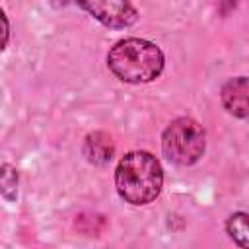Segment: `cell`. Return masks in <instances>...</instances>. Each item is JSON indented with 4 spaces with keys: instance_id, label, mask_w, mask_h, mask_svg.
<instances>
[{
    "instance_id": "6da1fadb",
    "label": "cell",
    "mask_w": 249,
    "mask_h": 249,
    "mask_svg": "<svg viewBox=\"0 0 249 249\" xmlns=\"http://www.w3.org/2000/svg\"><path fill=\"white\" fill-rule=\"evenodd\" d=\"M115 187L119 196L130 204H148L158 198L163 187L161 163L144 150L128 152L115 169Z\"/></svg>"
},
{
    "instance_id": "3957f363",
    "label": "cell",
    "mask_w": 249,
    "mask_h": 249,
    "mask_svg": "<svg viewBox=\"0 0 249 249\" xmlns=\"http://www.w3.org/2000/svg\"><path fill=\"white\" fill-rule=\"evenodd\" d=\"M206 136L198 121L179 117L167 124L161 136V150L169 161L177 165H193L204 154Z\"/></svg>"
},
{
    "instance_id": "8992f818",
    "label": "cell",
    "mask_w": 249,
    "mask_h": 249,
    "mask_svg": "<svg viewBox=\"0 0 249 249\" xmlns=\"http://www.w3.org/2000/svg\"><path fill=\"white\" fill-rule=\"evenodd\" d=\"M113 152H115V146L111 142V136H107L105 132H91L86 136L84 154L91 163L105 165L107 161H111Z\"/></svg>"
},
{
    "instance_id": "30bf717a",
    "label": "cell",
    "mask_w": 249,
    "mask_h": 249,
    "mask_svg": "<svg viewBox=\"0 0 249 249\" xmlns=\"http://www.w3.org/2000/svg\"><path fill=\"white\" fill-rule=\"evenodd\" d=\"M218 6H220L222 14H228L237 6V0H218Z\"/></svg>"
},
{
    "instance_id": "ba28073f",
    "label": "cell",
    "mask_w": 249,
    "mask_h": 249,
    "mask_svg": "<svg viewBox=\"0 0 249 249\" xmlns=\"http://www.w3.org/2000/svg\"><path fill=\"white\" fill-rule=\"evenodd\" d=\"M0 193L8 200H14L18 195V171L10 163L0 167Z\"/></svg>"
},
{
    "instance_id": "9c48e42d",
    "label": "cell",
    "mask_w": 249,
    "mask_h": 249,
    "mask_svg": "<svg viewBox=\"0 0 249 249\" xmlns=\"http://www.w3.org/2000/svg\"><path fill=\"white\" fill-rule=\"evenodd\" d=\"M8 39H10V23H8V18H6L4 10L0 8V53L6 49Z\"/></svg>"
},
{
    "instance_id": "52a82bcc",
    "label": "cell",
    "mask_w": 249,
    "mask_h": 249,
    "mask_svg": "<svg viewBox=\"0 0 249 249\" xmlns=\"http://www.w3.org/2000/svg\"><path fill=\"white\" fill-rule=\"evenodd\" d=\"M226 231L239 247H249V226H247V214L245 212L231 214L226 222Z\"/></svg>"
},
{
    "instance_id": "7a4b0ae2",
    "label": "cell",
    "mask_w": 249,
    "mask_h": 249,
    "mask_svg": "<svg viewBox=\"0 0 249 249\" xmlns=\"http://www.w3.org/2000/svg\"><path fill=\"white\" fill-rule=\"evenodd\" d=\"M165 58L161 49L146 39H123L117 41L109 54V70L126 84H146L156 80L163 70Z\"/></svg>"
},
{
    "instance_id": "5b68a950",
    "label": "cell",
    "mask_w": 249,
    "mask_h": 249,
    "mask_svg": "<svg viewBox=\"0 0 249 249\" xmlns=\"http://www.w3.org/2000/svg\"><path fill=\"white\" fill-rule=\"evenodd\" d=\"M222 103L226 107L228 113L245 119L249 105H247V78L245 76H237L231 78L224 84L222 88Z\"/></svg>"
},
{
    "instance_id": "277c9868",
    "label": "cell",
    "mask_w": 249,
    "mask_h": 249,
    "mask_svg": "<svg viewBox=\"0 0 249 249\" xmlns=\"http://www.w3.org/2000/svg\"><path fill=\"white\" fill-rule=\"evenodd\" d=\"M88 14H91L99 23L123 29L130 27L138 19V12L128 0H76Z\"/></svg>"
}]
</instances>
